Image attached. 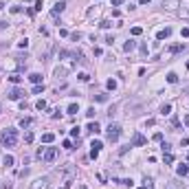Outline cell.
I'll list each match as a JSON object with an SVG mask.
<instances>
[{
    "label": "cell",
    "instance_id": "11",
    "mask_svg": "<svg viewBox=\"0 0 189 189\" xmlns=\"http://www.w3.org/2000/svg\"><path fill=\"white\" fill-rule=\"evenodd\" d=\"M169 35H171V29H169V26H165L163 31H158V33H156V40H167Z\"/></svg>",
    "mask_w": 189,
    "mask_h": 189
},
{
    "label": "cell",
    "instance_id": "5",
    "mask_svg": "<svg viewBox=\"0 0 189 189\" xmlns=\"http://www.w3.org/2000/svg\"><path fill=\"white\" fill-rule=\"evenodd\" d=\"M147 143V138L141 134V132H134V136H132V141H130V145L132 147H141V145H145Z\"/></svg>",
    "mask_w": 189,
    "mask_h": 189
},
{
    "label": "cell",
    "instance_id": "30",
    "mask_svg": "<svg viewBox=\"0 0 189 189\" xmlns=\"http://www.w3.org/2000/svg\"><path fill=\"white\" fill-rule=\"evenodd\" d=\"M77 110H79V108H77V103H70L68 105V114H77Z\"/></svg>",
    "mask_w": 189,
    "mask_h": 189
},
{
    "label": "cell",
    "instance_id": "26",
    "mask_svg": "<svg viewBox=\"0 0 189 189\" xmlns=\"http://www.w3.org/2000/svg\"><path fill=\"white\" fill-rule=\"evenodd\" d=\"M94 101H108V94H105V92H101V94H94Z\"/></svg>",
    "mask_w": 189,
    "mask_h": 189
},
{
    "label": "cell",
    "instance_id": "38",
    "mask_svg": "<svg viewBox=\"0 0 189 189\" xmlns=\"http://www.w3.org/2000/svg\"><path fill=\"white\" fill-rule=\"evenodd\" d=\"M154 141L160 143V141H163V134H160V132H156V134H154Z\"/></svg>",
    "mask_w": 189,
    "mask_h": 189
},
{
    "label": "cell",
    "instance_id": "28",
    "mask_svg": "<svg viewBox=\"0 0 189 189\" xmlns=\"http://www.w3.org/2000/svg\"><path fill=\"white\" fill-rule=\"evenodd\" d=\"M35 108H37V110H46V101H44V99H40V101L35 103Z\"/></svg>",
    "mask_w": 189,
    "mask_h": 189
},
{
    "label": "cell",
    "instance_id": "47",
    "mask_svg": "<svg viewBox=\"0 0 189 189\" xmlns=\"http://www.w3.org/2000/svg\"><path fill=\"white\" fill-rule=\"evenodd\" d=\"M185 125L189 127V114H185Z\"/></svg>",
    "mask_w": 189,
    "mask_h": 189
},
{
    "label": "cell",
    "instance_id": "32",
    "mask_svg": "<svg viewBox=\"0 0 189 189\" xmlns=\"http://www.w3.org/2000/svg\"><path fill=\"white\" fill-rule=\"evenodd\" d=\"M141 33H143L141 26H132V35H141Z\"/></svg>",
    "mask_w": 189,
    "mask_h": 189
},
{
    "label": "cell",
    "instance_id": "6",
    "mask_svg": "<svg viewBox=\"0 0 189 189\" xmlns=\"http://www.w3.org/2000/svg\"><path fill=\"white\" fill-rule=\"evenodd\" d=\"M48 187V176H42V178H35L31 182V189H46Z\"/></svg>",
    "mask_w": 189,
    "mask_h": 189
},
{
    "label": "cell",
    "instance_id": "7",
    "mask_svg": "<svg viewBox=\"0 0 189 189\" xmlns=\"http://www.w3.org/2000/svg\"><path fill=\"white\" fill-rule=\"evenodd\" d=\"M90 147H92V149H90V158L94 160V158L99 156V152H101V147H103V145H101V141H92V145H90Z\"/></svg>",
    "mask_w": 189,
    "mask_h": 189
},
{
    "label": "cell",
    "instance_id": "27",
    "mask_svg": "<svg viewBox=\"0 0 189 189\" xmlns=\"http://www.w3.org/2000/svg\"><path fill=\"white\" fill-rule=\"evenodd\" d=\"M40 92H44V84H35L33 86V94H40Z\"/></svg>",
    "mask_w": 189,
    "mask_h": 189
},
{
    "label": "cell",
    "instance_id": "17",
    "mask_svg": "<svg viewBox=\"0 0 189 189\" xmlns=\"http://www.w3.org/2000/svg\"><path fill=\"white\" fill-rule=\"evenodd\" d=\"M33 123V119H29V116H24V119H20V127L22 130H26V127H29Z\"/></svg>",
    "mask_w": 189,
    "mask_h": 189
},
{
    "label": "cell",
    "instance_id": "37",
    "mask_svg": "<svg viewBox=\"0 0 189 189\" xmlns=\"http://www.w3.org/2000/svg\"><path fill=\"white\" fill-rule=\"evenodd\" d=\"M26 46H29V40H26V37H24V40H20V48H26Z\"/></svg>",
    "mask_w": 189,
    "mask_h": 189
},
{
    "label": "cell",
    "instance_id": "45",
    "mask_svg": "<svg viewBox=\"0 0 189 189\" xmlns=\"http://www.w3.org/2000/svg\"><path fill=\"white\" fill-rule=\"evenodd\" d=\"M0 29H7V22L4 20H0Z\"/></svg>",
    "mask_w": 189,
    "mask_h": 189
},
{
    "label": "cell",
    "instance_id": "4",
    "mask_svg": "<svg viewBox=\"0 0 189 189\" xmlns=\"http://www.w3.org/2000/svg\"><path fill=\"white\" fill-rule=\"evenodd\" d=\"M160 7H163V9H167V11H178L180 0H160Z\"/></svg>",
    "mask_w": 189,
    "mask_h": 189
},
{
    "label": "cell",
    "instance_id": "9",
    "mask_svg": "<svg viewBox=\"0 0 189 189\" xmlns=\"http://www.w3.org/2000/svg\"><path fill=\"white\" fill-rule=\"evenodd\" d=\"M86 132H88V134H99V132H101V127H99L97 121H90L88 127H86Z\"/></svg>",
    "mask_w": 189,
    "mask_h": 189
},
{
    "label": "cell",
    "instance_id": "25",
    "mask_svg": "<svg viewBox=\"0 0 189 189\" xmlns=\"http://www.w3.org/2000/svg\"><path fill=\"white\" fill-rule=\"evenodd\" d=\"M160 112H163V114H169L171 112V103H163V105H160Z\"/></svg>",
    "mask_w": 189,
    "mask_h": 189
},
{
    "label": "cell",
    "instance_id": "23",
    "mask_svg": "<svg viewBox=\"0 0 189 189\" xmlns=\"http://www.w3.org/2000/svg\"><path fill=\"white\" fill-rule=\"evenodd\" d=\"M167 81L169 84H178V75L176 73H167Z\"/></svg>",
    "mask_w": 189,
    "mask_h": 189
},
{
    "label": "cell",
    "instance_id": "2",
    "mask_svg": "<svg viewBox=\"0 0 189 189\" xmlns=\"http://www.w3.org/2000/svg\"><path fill=\"white\" fill-rule=\"evenodd\" d=\"M119 136H121V125L119 123H110L108 125V141L110 143H116V141H119Z\"/></svg>",
    "mask_w": 189,
    "mask_h": 189
},
{
    "label": "cell",
    "instance_id": "43",
    "mask_svg": "<svg viewBox=\"0 0 189 189\" xmlns=\"http://www.w3.org/2000/svg\"><path fill=\"white\" fill-rule=\"evenodd\" d=\"M86 114H88V119H92V116H94V108H88Z\"/></svg>",
    "mask_w": 189,
    "mask_h": 189
},
{
    "label": "cell",
    "instance_id": "39",
    "mask_svg": "<svg viewBox=\"0 0 189 189\" xmlns=\"http://www.w3.org/2000/svg\"><path fill=\"white\" fill-rule=\"evenodd\" d=\"M88 79H90V75H86V73L79 75V81H88Z\"/></svg>",
    "mask_w": 189,
    "mask_h": 189
},
{
    "label": "cell",
    "instance_id": "48",
    "mask_svg": "<svg viewBox=\"0 0 189 189\" xmlns=\"http://www.w3.org/2000/svg\"><path fill=\"white\" fill-rule=\"evenodd\" d=\"M187 70H189V62H187Z\"/></svg>",
    "mask_w": 189,
    "mask_h": 189
},
{
    "label": "cell",
    "instance_id": "21",
    "mask_svg": "<svg viewBox=\"0 0 189 189\" xmlns=\"http://www.w3.org/2000/svg\"><path fill=\"white\" fill-rule=\"evenodd\" d=\"M9 79L13 81V84H20V81H22V75H20V73H11V75H9Z\"/></svg>",
    "mask_w": 189,
    "mask_h": 189
},
{
    "label": "cell",
    "instance_id": "13",
    "mask_svg": "<svg viewBox=\"0 0 189 189\" xmlns=\"http://www.w3.org/2000/svg\"><path fill=\"white\" fill-rule=\"evenodd\" d=\"M165 189H185V187H182V182H178V180H169L167 185H165Z\"/></svg>",
    "mask_w": 189,
    "mask_h": 189
},
{
    "label": "cell",
    "instance_id": "41",
    "mask_svg": "<svg viewBox=\"0 0 189 189\" xmlns=\"http://www.w3.org/2000/svg\"><path fill=\"white\" fill-rule=\"evenodd\" d=\"M180 35H182V37H189V26H185V29L180 31Z\"/></svg>",
    "mask_w": 189,
    "mask_h": 189
},
{
    "label": "cell",
    "instance_id": "34",
    "mask_svg": "<svg viewBox=\"0 0 189 189\" xmlns=\"http://www.w3.org/2000/svg\"><path fill=\"white\" fill-rule=\"evenodd\" d=\"M70 136H73V138H79V127H73V130H70Z\"/></svg>",
    "mask_w": 189,
    "mask_h": 189
},
{
    "label": "cell",
    "instance_id": "10",
    "mask_svg": "<svg viewBox=\"0 0 189 189\" xmlns=\"http://www.w3.org/2000/svg\"><path fill=\"white\" fill-rule=\"evenodd\" d=\"M64 9H66V2H57V4H55V7L51 9V15H53V18H57V15L62 13Z\"/></svg>",
    "mask_w": 189,
    "mask_h": 189
},
{
    "label": "cell",
    "instance_id": "8",
    "mask_svg": "<svg viewBox=\"0 0 189 189\" xmlns=\"http://www.w3.org/2000/svg\"><path fill=\"white\" fill-rule=\"evenodd\" d=\"M7 97L11 99V101H18V99H22V97H24V90H20V88H13V90H11V92L7 94Z\"/></svg>",
    "mask_w": 189,
    "mask_h": 189
},
{
    "label": "cell",
    "instance_id": "20",
    "mask_svg": "<svg viewBox=\"0 0 189 189\" xmlns=\"http://www.w3.org/2000/svg\"><path fill=\"white\" fill-rule=\"evenodd\" d=\"M66 73H68L66 68H55V77H57V79H64V77H66Z\"/></svg>",
    "mask_w": 189,
    "mask_h": 189
},
{
    "label": "cell",
    "instance_id": "31",
    "mask_svg": "<svg viewBox=\"0 0 189 189\" xmlns=\"http://www.w3.org/2000/svg\"><path fill=\"white\" fill-rule=\"evenodd\" d=\"M70 40H73V42H79V40H81V33H77V31L70 33Z\"/></svg>",
    "mask_w": 189,
    "mask_h": 189
},
{
    "label": "cell",
    "instance_id": "12",
    "mask_svg": "<svg viewBox=\"0 0 189 189\" xmlns=\"http://www.w3.org/2000/svg\"><path fill=\"white\" fill-rule=\"evenodd\" d=\"M29 81H31L33 86H35V84H42V75L40 73H31L29 75Z\"/></svg>",
    "mask_w": 189,
    "mask_h": 189
},
{
    "label": "cell",
    "instance_id": "14",
    "mask_svg": "<svg viewBox=\"0 0 189 189\" xmlns=\"http://www.w3.org/2000/svg\"><path fill=\"white\" fill-rule=\"evenodd\" d=\"M163 160H165V165H171L174 163V154L171 152H163Z\"/></svg>",
    "mask_w": 189,
    "mask_h": 189
},
{
    "label": "cell",
    "instance_id": "33",
    "mask_svg": "<svg viewBox=\"0 0 189 189\" xmlns=\"http://www.w3.org/2000/svg\"><path fill=\"white\" fill-rule=\"evenodd\" d=\"M99 26H101V29H110V26H112V22H110V20H103Z\"/></svg>",
    "mask_w": 189,
    "mask_h": 189
},
{
    "label": "cell",
    "instance_id": "49",
    "mask_svg": "<svg viewBox=\"0 0 189 189\" xmlns=\"http://www.w3.org/2000/svg\"><path fill=\"white\" fill-rule=\"evenodd\" d=\"M141 189H147V187H141Z\"/></svg>",
    "mask_w": 189,
    "mask_h": 189
},
{
    "label": "cell",
    "instance_id": "19",
    "mask_svg": "<svg viewBox=\"0 0 189 189\" xmlns=\"http://www.w3.org/2000/svg\"><path fill=\"white\" fill-rule=\"evenodd\" d=\"M42 141L44 143H53L55 141V134H53V132H46V134H42Z\"/></svg>",
    "mask_w": 189,
    "mask_h": 189
},
{
    "label": "cell",
    "instance_id": "18",
    "mask_svg": "<svg viewBox=\"0 0 189 189\" xmlns=\"http://www.w3.org/2000/svg\"><path fill=\"white\" fill-rule=\"evenodd\" d=\"M2 163H4V165H7V167H11V165H13V163H15V158H13V156H11V154H4V158H2Z\"/></svg>",
    "mask_w": 189,
    "mask_h": 189
},
{
    "label": "cell",
    "instance_id": "16",
    "mask_svg": "<svg viewBox=\"0 0 189 189\" xmlns=\"http://www.w3.org/2000/svg\"><path fill=\"white\" fill-rule=\"evenodd\" d=\"M134 46H136L134 40H127V42L123 44V51H125V53H130V51H134Z\"/></svg>",
    "mask_w": 189,
    "mask_h": 189
},
{
    "label": "cell",
    "instance_id": "29",
    "mask_svg": "<svg viewBox=\"0 0 189 189\" xmlns=\"http://www.w3.org/2000/svg\"><path fill=\"white\" fill-rule=\"evenodd\" d=\"M105 86H108V90H116V81L114 79H108V84H105Z\"/></svg>",
    "mask_w": 189,
    "mask_h": 189
},
{
    "label": "cell",
    "instance_id": "1",
    "mask_svg": "<svg viewBox=\"0 0 189 189\" xmlns=\"http://www.w3.org/2000/svg\"><path fill=\"white\" fill-rule=\"evenodd\" d=\"M0 143H2L4 147H13L15 143H18V130H13V127H4L2 134H0Z\"/></svg>",
    "mask_w": 189,
    "mask_h": 189
},
{
    "label": "cell",
    "instance_id": "35",
    "mask_svg": "<svg viewBox=\"0 0 189 189\" xmlns=\"http://www.w3.org/2000/svg\"><path fill=\"white\" fill-rule=\"evenodd\" d=\"M24 141H26V143L33 141V132H26V134H24Z\"/></svg>",
    "mask_w": 189,
    "mask_h": 189
},
{
    "label": "cell",
    "instance_id": "24",
    "mask_svg": "<svg viewBox=\"0 0 189 189\" xmlns=\"http://www.w3.org/2000/svg\"><path fill=\"white\" fill-rule=\"evenodd\" d=\"M176 171H178V176H185V174H189V167H187V165H178V169H176Z\"/></svg>",
    "mask_w": 189,
    "mask_h": 189
},
{
    "label": "cell",
    "instance_id": "50",
    "mask_svg": "<svg viewBox=\"0 0 189 189\" xmlns=\"http://www.w3.org/2000/svg\"><path fill=\"white\" fill-rule=\"evenodd\" d=\"M187 158H189V156H187Z\"/></svg>",
    "mask_w": 189,
    "mask_h": 189
},
{
    "label": "cell",
    "instance_id": "15",
    "mask_svg": "<svg viewBox=\"0 0 189 189\" xmlns=\"http://www.w3.org/2000/svg\"><path fill=\"white\" fill-rule=\"evenodd\" d=\"M180 51H185V44H174V46H169V53H180Z\"/></svg>",
    "mask_w": 189,
    "mask_h": 189
},
{
    "label": "cell",
    "instance_id": "46",
    "mask_svg": "<svg viewBox=\"0 0 189 189\" xmlns=\"http://www.w3.org/2000/svg\"><path fill=\"white\" fill-rule=\"evenodd\" d=\"M152 0H138V4H149Z\"/></svg>",
    "mask_w": 189,
    "mask_h": 189
},
{
    "label": "cell",
    "instance_id": "22",
    "mask_svg": "<svg viewBox=\"0 0 189 189\" xmlns=\"http://www.w3.org/2000/svg\"><path fill=\"white\" fill-rule=\"evenodd\" d=\"M178 15H180V18H185V20H189V7L178 9Z\"/></svg>",
    "mask_w": 189,
    "mask_h": 189
},
{
    "label": "cell",
    "instance_id": "3",
    "mask_svg": "<svg viewBox=\"0 0 189 189\" xmlns=\"http://www.w3.org/2000/svg\"><path fill=\"white\" fill-rule=\"evenodd\" d=\"M42 158H44V163H55V160H57V147H48L46 152L42 154Z\"/></svg>",
    "mask_w": 189,
    "mask_h": 189
},
{
    "label": "cell",
    "instance_id": "42",
    "mask_svg": "<svg viewBox=\"0 0 189 189\" xmlns=\"http://www.w3.org/2000/svg\"><path fill=\"white\" fill-rule=\"evenodd\" d=\"M62 145H64L66 149H73V143H70V141H64V143H62Z\"/></svg>",
    "mask_w": 189,
    "mask_h": 189
},
{
    "label": "cell",
    "instance_id": "40",
    "mask_svg": "<svg viewBox=\"0 0 189 189\" xmlns=\"http://www.w3.org/2000/svg\"><path fill=\"white\" fill-rule=\"evenodd\" d=\"M121 185H125V187H132V178H125V180H121Z\"/></svg>",
    "mask_w": 189,
    "mask_h": 189
},
{
    "label": "cell",
    "instance_id": "36",
    "mask_svg": "<svg viewBox=\"0 0 189 189\" xmlns=\"http://www.w3.org/2000/svg\"><path fill=\"white\" fill-rule=\"evenodd\" d=\"M141 55H143V57L147 55V44H141Z\"/></svg>",
    "mask_w": 189,
    "mask_h": 189
},
{
    "label": "cell",
    "instance_id": "44",
    "mask_svg": "<svg viewBox=\"0 0 189 189\" xmlns=\"http://www.w3.org/2000/svg\"><path fill=\"white\" fill-rule=\"evenodd\" d=\"M123 2H125V0H112V4H114V7H121Z\"/></svg>",
    "mask_w": 189,
    "mask_h": 189
}]
</instances>
